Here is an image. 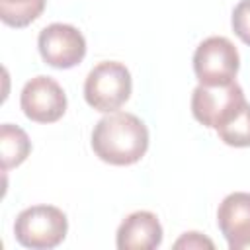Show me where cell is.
I'll return each instance as SVG.
<instances>
[{"label": "cell", "instance_id": "obj_1", "mask_svg": "<svg viewBox=\"0 0 250 250\" xmlns=\"http://www.w3.org/2000/svg\"><path fill=\"white\" fill-rule=\"evenodd\" d=\"M148 148V129L133 113L113 111L102 117L92 131V150L113 166L139 162Z\"/></svg>", "mask_w": 250, "mask_h": 250}, {"label": "cell", "instance_id": "obj_2", "mask_svg": "<svg viewBox=\"0 0 250 250\" xmlns=\"http://www.w3.org/2000/svg\"><path fill=\"white\" fill-rule=\"evenodd\" d=\"M131 88L133 80L127 66L117 61H104L88 72L84 82V100L96 111L111 113L129 100Z\"/></svg>", "mask_w": 250, "mask_h": 250}, {"label": "cell", "instance_id": "obj_3", "mask_svg": "<svg viewBox=\"0 0 250 250\" xmlns=\"http://www.w3.org/2000/svg\"><path fill=\"white\" fill-rule=\"evenodd\" d=\"M68 230L66 215L53 205H31L23 209L14 223L16 240L31 250H49L59 246Z\"/></svg>", "mask_w": 250, "mask_h": 250}, {"label": "cell", "instance_id": "obj_4", "mask_svg": "<svg viewBox=\"0 0 250 250\" xmlns=\"http://www.w3.org/2000/svg\"><path fill=\"white\" fill-rule=\"evenodd\" d=\"M240 57L230 39L213 35L203 39L193 53V72L201 86H225L234 82Z\"/></svg>", "mask_w": 250, "mask_h": 250}, {"label": "cell", "instance_id": "obj_5", "mask_svg": "<svg viewBox=\"0 0 250 250\" xmlns=\"http://www.w3.org/2000/svg\"><path fill=\"white\" fill-rule=\"evenodd\" d=\"M244 102V92L236 80L225 86L199 84L191 94V113L201 125L217 131L236 113Z\"/></svg>", "mask_w": 250, "mask_h": 250}, {"label": "cell", "instance_id": "obj_6", "mask_svg": "<svg viewBox=\"0 0 250 250\" xmlns=\"http://www.w3.org/2000/svg\"><path fill=\"white\" fill-rule=\"evenodd\" d=\"M37 47L41 59L53 68H72L82 62L86 55L84 35L68 23H51L39 31Z\"/></svg>", "mask_w": 250, "mask_h": 250}, {"label": "cell", "instance_id": "obj_7", "mask_svg": "<svg viewBox=\"0 0 250 250\" xmlns=\"http://www.w3.org/2000/svg\"><path fill=\"white\" fill-rule=\"evenodd\" d=\"M20 105L27 119L35 123H55L66 111V94L51 76H35L25 82Z\"/></svg>", "mask_w": 250, "mask_h": 250}, {"label": "cell", "instance_id": "obj_8", "mask_svg": "<svg viewBox=\"0 0 250 250\" xmlns=\"http://www.w3.org/2000/svg\"><path fill=\"white\" fill-rule=\"evenodd\" d=\"M217 225L230 250H250V193H229L219 205Z\"/></svg>", "mask_w": 250, "mask_h": 250}, {"label": "cell", "instance_id": "obj_9", "mask_svg": "<svg viewBox=\"0 0 250 250\" xmlns=\"http://www.w3.org/2000/svg\"><path fill=\"white\" fill-rule=\"evenodd\" d=\"M115 244L119 250H152L162 244V227L154 213L135 211L117 229Z\"/></svg>", "mask_w": 250, "mask_h": 250}, {"label": "cell", "instance_id": "obj_10", "mask_svg": "<svg viewBox=\"0 0 250 250\" xmlns=\"http://www.w3.org/2000/svg\"><path fill=\"white\" fill-rule=\"evenodd\" d=\"M31 152V141L27 133L12 123H4L0 127V154H2V170H10L20 166Z\"/></svg>", "mask_w": 250, "mask_h": 250}, {"label": "cell", "instance_id": "obj_11", "mask_svg": "<svg viewBox=\"0 0 250 250\" xmlns=\"http://www.w3.org/2000/svg\"><path fill=\"white\" fill-rule=\"evenodd\" d=\"M47 0H0V20L10 27L33 23L45 10Z\"/></svg>", "mask_w": 250, "mask_h": 250}, {"label": "cell", "instance_id": "obj_12", "mask_svg": "<svg viewBox=\"0 0 250 250\" xmlns=\"http://www.w3.org/2000/svg\"><path fill=\"white\" fill-rule=\"evenodd\" d=\"M217 135L229 146H250V104L244 102L236 113L217 129Z\"/></svg>", "mask_w": 250, "mask_h": 250}, {"label": "cell", "instance_id": "obj_13", "mask_svg": "<svg viewBox=\"0 0 250 250\" xmlns=\"http://www.w3.org/2000/svg\"><path fill=\"white\" fill-rule=\"evenodd\" d=\"M230 25H232L234 35L250 47V0H240L234 6Z\"/></svg>", "mask_w": 250, "mask_h": 250}, {"label": "cell", "instance_id": "obj_14", "mask_svg": "<svg viewBox=\"0 0 250 250\" xmlns=\"http://www.w3.org/2000/svg\"><path fill=\"white\" fill-rule=\"evenodd\" d=\"M213 246L215 244L199 232H184L174 242V248H213Z\"/></svg>", "mask_w": 250, "mask_h": 250}]
</instances>
